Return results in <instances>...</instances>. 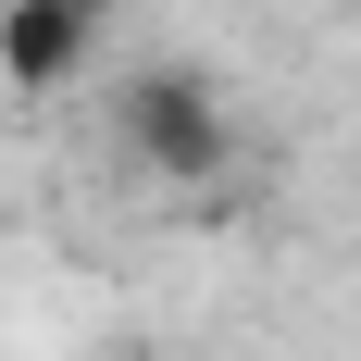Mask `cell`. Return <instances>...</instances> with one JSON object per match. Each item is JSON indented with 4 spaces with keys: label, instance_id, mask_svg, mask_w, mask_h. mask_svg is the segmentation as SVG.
Returning a JSON list of instances; mask_svg holds the SVG:
<instances>
[{
    "label": "cell",
    "instance_id": "obj_1",
    "mask_svg": "<svg viewBox=\"0 0 361 361\" xmlns=\"http://www.w3.org/2000/svg\"><path fill=\"white\" fill-rule=\"evenodd\" d=\"M112 149L162 187H212L237 162V125H224V87L200 63H137L125 75V100H112Z\"/></svg>",
    "mask_w": 361,
    "mask_h": 361
},
{
    "label": "cell",
    "instance_id": "obj_2",
    "mask_svg": "<svg viewBox=\"0 0 361 361\" xmlns=\"http://www.w3.org/2000/svg\"><path fill=\"white\" fill-rule=\"evenodd\" d=\"M87 50H100L87 13H63V0H0V87H13V100H50Z\"/></svg>",
    "mask_w": 361,
    "mask_h": 361
},
{
    "label": "cell",
    "instance_id": "obj_3",
    "mask_svg": "<svg viewBox=\"0 0 361 361\" xmlns=\"http://www.w3.org/2000/svg\"><path fill=\"white\" fill-rule=\"evenodd\" d=\"M63 13H87V25H112V13H125V0H63Z\"/></svg>",
    "mask_w": 361,
    "mask_h": 361
}]
</instances>
